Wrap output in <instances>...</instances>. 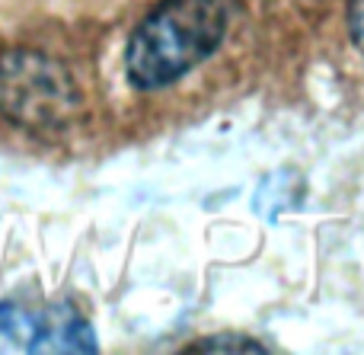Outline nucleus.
I'll list each match as a JSON object with an SVG mask.
<instances>
[{
  "label": "nucleus",
  "instance_id": "obj_5",
  "mask_svg": "<svg viewBox=\"0 0 364 355\" xmlns=\"http://www.w3.org/2000/svg\"><path fill=\"white\" fill-rule=\"evenodd\" d=\"M195 349H211V352H220V349H246V352H259L262 346H256V343H201V346H195Z\"/></svg>",
  "mask_w": 364,
  "mask_h": 355
},
{
  "label": "nucleus",
  "instance_id": "obj_1",
  "mask_svg": "<svg viewBox=\"0 0 364 355\" xmlns=\"http://www.w3.org/2000/svg\"><path fill=\"white\" fill-rule=\"evenodd\" d=\"M227 0H164L147 13L128 45V74L141 90L179 80L218 48Z\"/></svg>",
  "mask_w": 364,
  "mask_h": 355
},
{
  "label": "nucleus",
  "instance_id": "obj_3",
  "mask_svg": "<svg viewBox=\"0 0 364 355\" xmlns=\"http://www.w3.org/2000/svg\"><path fill=\"white\" fill-rule=\"evenodd\" d=\"M93 330L70 307L0 304V352H93Z\"/></svg>",
  "mask_w": 364,
  "mask_h": 355
},
{
  "label": "nucleus",
  "instance_id": "obj_2",
  "mask_svg": "<svg viewBox=\"0 0 364 355\" xmlns=\"http://www.w3.org/2000/svg\"><path fill=\"white\" fill-rule=\"evenodd\" d=\"M80 106L74 77L42 51L16 48L0 55V112L23 128H61Z\"/></svg>",
  "mask_w": 364,
  "mask_h": 355
},
{
  "label": "nucleus",
  "instance_id": "obj_4",
  "mask_svg": "<svg viewBox=\"0 0 364 355\" xmlns=\"http://www.w3.org/2000/svg\"><path fill=\"white\" fill-rule=\"evenodd\" d=\"M348 32L364 51V0H348Z\"/></svg>",
  "mask_w": 364,
  "mask_h": 355
}]
</instances>
